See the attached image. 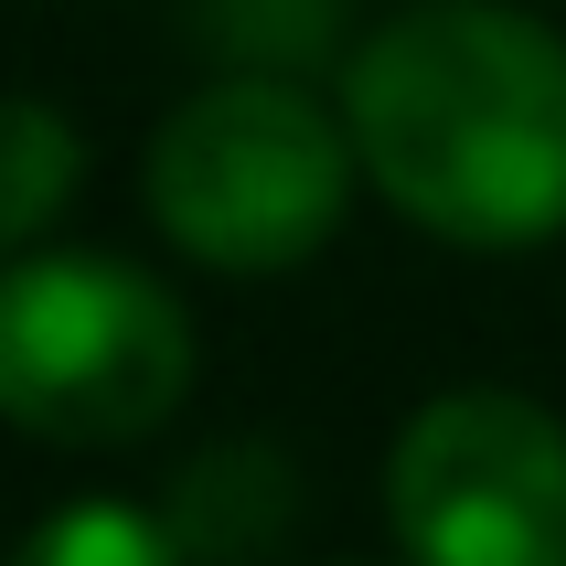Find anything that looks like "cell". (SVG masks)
<instances>
[{
  "mask_svg": "<svg viewBox=\"0 0 566 566\" xmlns=\"http://www.w3.org/2000/svg\"><path fill=\"white\" fill-rule=\"evenodd\" d=\"M364 182L439 247L566 235V32L513 0H417L343 54Z\"/></svg>",
  "mask_w": 566,
  "mask_h": 566,
  "instance_id": "6da1fadb",
  "label": "cell"
},
{
  "mask_svg": "<svg viewBox=\"0 0 566 566\" xmlns=\"http://www.w3.org/2000/svg\"><path fill=\"white\" fill-rule=\"evenodd\" d=\"M364 160L343 107L300 75H214L192 86L139 150V203L192 268L214 279H289L343 235Z\"/></svg>",
  "mask_w": 566,
  "mask_h": 566,
  "instance_id": "7a4b0ae2",
  "label": "cell"
},
{
  "mask_svg": "<svg viewBox=\"0 0 566 566\" xmlns=\"http://www.w3.org/2000/svg\"><path fill=\"white\" fill-rule=\"evenodd\" d=\"M192 396L182 300L107 247L0 256V417L43 449H139Z\"/></svg>",
  "mask_w": 566,
  "mask_h": 566,
  "instance_id": "3957f363",
  "label": "cell"
},
{
  "mask_svg": "<svg viewBox=\"0 0 566 566\" xmlns=\"http://www.w3.org/2000/svg\"><path fill=\"white\" fill-rule=\"evenodd\" d=\"M407 566H566V417L513 385H449L385 449Z\"/></svg>",
  "mask_w": 566,
  "mask_h": 566,
  "instance_id": "277c9868",
  "label": "cell"
},
{
  "mask_svg": "<svg viewBox=\"0 0 566 566\" xmlns=\"http://www.w3.org/2000/svg\"><path fill=\"white\" fill-rule=\"evenodd\" d=\"M160 524L182 535L192 566H256V556H279V535L300 524V471L268 439H214L171 481Z\"/></svg>",
  "mask_w": 566,
  "mask_h": 566,
  "instance_id": "5b68a950",
  "label": "cell"
},
{
  "mask_svg": "<svg viewBox=\"0 0 566 566\" xmlns=\"http://www.w3.org/2000/svg\"><path fill=\"white\" fill-rule=\"evenodd\" d=\"M86 182V128L43 96H0V256L43 247V224Z\"/></svg>",
  "mask_w": 566,
  "mask_h": 566,
  "instance_id": "8992f818",
  "label": "cell"
},
{
  "mask_svg": "<svg viewBox=\"0 0 566 566\" xmlns=\"http://www.w3.org/2000/svg\"><path fill=\"white\" fill-rule=\"evenodd\" d=\"M192 43H214L235 75H311L343 43V0H192Z\"/></svg>",
  "mask_w": 566,
  "mask_h": 566,
  "instance_id": "52a82bcc",
  "label": "cell"
},
{
  "mask_svg": "<svg viewBox=\"0 0 566 566\" xmlns=\"http://www.w3.org/2000/svg\"><path fill=\"white\" fill-rule=\"evenodd\" d=\"M11 566H192V556H182V535H171L160 513H139V503H64V513H43L22 535Z\"/></svg>",
  "mask_w": 566,
  "mask_h": 566,
  "instance_id": "ba28073f",
  "label": "cell"
}]
</instances>
